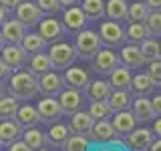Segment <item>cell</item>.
I'll return each instance as SVG.
<instances>
[{"label": "cell", "mask_w": 161, "mask_h": 151, "mask_svg": "<svg viewBox=\"0 0 161 151\" xmlns=\"http://www.w3.org/2000/svg\"><path fill=\"white\" fill-rule=\"evenodd\" d=\"M95 123H97V119H95L93 115L89 113V111H87V113H85V111H77V113L70 115L69 127H70V131H73V133L89 137L91 131H93V127H95Z\"/></svg>", "instance_id": "cell-13"}, {"label": "cell", "mask_w": 161, "mask_h": 151, "mask_svg": "<svg viewBox=\"0 0 161 151\" xmlns=\"http://www.w3.org/2000/svg\"><path fill=\"white\" fill-rule=\"evenodd\" d=\"M155 87H157V85L149 77V73H141L137 77H133V93H137V95H147Z\"/></svg>", "instance_id": "cell-33"}, {"label": "cell", "mask_w": 161, "mask_h": 151, "mask_svg": "<svg viewBox=\"0 0 161 151\" xmlns=\"http://www.w3.org/2000/svg\"><path fill=\"white\" fill-rule=\"evenodd\" d=\"M119 54H121V60H123V64H125V67H129V69H139V67H143V64L147 63V59H145L143 50H141V44L137 47L135 42L125 44V47L121 48Z\"/></svg>", "instance_id": "cell-16"}, {"label": "cell", "mask_w": 161, "mask_h": 151, "mask_svg": "<svg viewBox=\"0 0 161 151\" xmlns=\"http://www.w3.org/2000/svg\"><path fill=\"white\" fill-rule=\"evenodd\" d=\"M36 151H47V149H44V147H42V149H36Z\"/></svg>", "instance_id": "cell-52"}, {"label": "cell", "mask_w": 161, "mask_h": 151, "mask_svg": "<svg viewBox=\"0 0 161 151\" xmlns=\"http://www.w3.org/2000/svg\"><path fill=\"white\" fill-rule=\"evenodd\" d=\"M141 50H143V54H145V59H147V63H151V60H159V59H161V44H159L155 38H145L143 42H141Z\"/></svg>", "instance_id": "cell-37"}, {"label": "cell", "mask_w": 161, "mask_h": 151, "mask_svg": "<svg viewBox=\"0 0 161 151\" xmlns=\"http://www.w3.org/2000/svg\"><path fill=\"white\" fill-rule=\"evenodd\" d=\"M137 117H135V113H131V111H117L113 117V125L115 129H117L119 135H129L131 131L137 129Z\"/></svg>", "instance_id": "cell-20"}, {"label": "cell", "mask_w": 161, "mask_h": 151, "mask_svg": "<svg viewBox=\"0 0 161 151\" xmlns=\"http://www.w3.org/2000/svg\"><path fill=\"white\" fill-rule=\"evenodd\" d=\"M64 81H67L69 87L79 89V91H87L89 85H91L89 73L85 69H80V67H69L67 73H64Z\"/></svg>", "instance_id": "cell-19"}, {"label": "cell", "mask_w": 161, "mask_h": 151, "mask_svg": "<svg viewBox=\"0 0 161 151\" xmlns=\"http://www.w3.org/2000/svg\"><path fill=\"white\" fill-rule=\"evenodd\" d=\"M38 85H40V93L42 95L54 97V95H60L64 91L67 81H64V77H60L58 73L50 70V73H44L42 77H38Z\"/></svg>", "instance_id": "cell-11"}, {"label": "cell", "mask_w": 161, "mask_h": 151, "mask_svg": "<svg viewBox=\"0 0 161 151\" xmlns=\"http://www.w3.org/2000/svg\"><path fill=\"white\" fill-rule=\"evenodd\" d=\"M133 113L139 121H149V119L157 117V113H155V109H153V103H151L145 95H139V97L133 101Z\"/></svg>", "instance_id": "cell-24"}, {"label": "cell", "mask_w": 161, "mask_h": 151, "mask_svg": "<svg viewBox=\"0 0 161 151\" xmlns=\"http://www.w3.org/2000/svg\"><path fill=\"white\" fill-rule=\"evenodd\" d=\"M107 16L109 20H129V4L125 0H109L107 2Z\"/></svg>", "instance_id": "cell-27"}, {"label": "cell", "mask_w": 161, "mask_h": 151, "mask_svg": "<svg viewBox=\"0 0 161 151\" xmlns=\"http://www.w3.org/2000/svg\"><path fill=\"white\" fill-rule=\"evenodd\" d=\"M121 64H123L121 54L113 53V50H109V48H101L93 57V70L99 73V75H111L117 67H121Z\"/></svg>", "instance_id": "cell-4"}, {"label": "cell", "mask_w": 161, "mask_h": 151, "mask_svg": "<svg viewBox=\"0 0 161 151\" xmlns=\"http://www.w3.org/2000/svg\"><path fill=\"white\" fill-rule=\"evenodd\" d=\"M113 85L109 81L97 79V81H91L89 89H87V97L91 101H109V97L113 95Z\"/></svg>", "instance_id": "cell-21"}, {"label": "cell", "mask_w": 161, "mask_h": 151, "mask_svg": "<svg viewBox=\"0 0 161 151\" xmlns=\"http://www.w3.org/2000/svg\"><path fill=\"white\" fill-rule=\"evenodd\" d=\"M109 105L111 109L117 113V111H127L129 105H131V91H121V89H115L113 95L109 97Z\"/></svg>", "instance_id": "cell-30"}, {"label": "cell", "mask_w": 161, "mask_h": 151, "mask_svg": "<svg viewBox=\"0 0 161 151\" xmlns=\"http://www.w3.org/2000/svg\"><path fill=\"white\" fill-rule=\"evenodd\" d=\"M8 151H34V149L30 147V145H28L24 139H22V141L18 139V141H14V143L8 145Z\"/></svg>", "instance_id": "cell-42"}, {"label": "cell", "mask_w": 161, "mask_h": 151, "mask_svg": "<svg viewBox=\"0 0 161 151\" xmlns=\"http://www.w3.org/2000/svg\"><path fill=\"white\" fill-rule=\"evenodd\" d=\"M20 105H18V97L10 95V97H2L0 99V115L2 119H14L18 113Z\"/></svg>", "instance_id": "cell-34"}, {"label": "cell", "mask_w": 161, "mask_h": 151, "mask_svg": "<svg viewBox=\"0 0 161 151\" xmlns=\"http://www.w3.org/2000/svg\"><path fill=\"white\" fill-rule=\"evenodd\" d=\"M10 73H12V69H10V67H8V64H6V63H4V60H0V77H2V79H4V77H8V75H10Z\"/></svg>", "instance_id": "cell-45"}, {"label": "cell", "mask_w": 161, "mask_h": 151, "mask_svg": "<svg viewBox=\"0 0 161 151\" xmlns=\"http://www.w3.org/2000/svg\"><path fill=\"white\" fill-rule=\"evenodd\" d=\"M36 4L44 14H54V12H58V10L63 8L60 0H36Z\"/></svg>", "instance_id": "cell-40"}, {"label": "cell", "mask_w": 161, "mask_h": 151, "mask_svg": "<svg viewBox=\"0 0 161 151\" xmlns=\"http://www.w3.org/2000/svg\"><path fill=\"white\" fill-rule=\"evenodd\" d=\"M36 109H38V113H40V121H44V123H48V125L57 123V121L64 115L60 101L54 99V97H48V95H47L44 99L38 101Z\"/></svg>", "instance_id": "cell-5"}, {"label": "cell", "mask_w": 161, "mask_h": 151, "mask_svg": "<svg viewBox=\"0 0 161 151\" xmlns=\"http://www.w3.org/2000/svg\"><path fill=\"white\" fill-rule=\"evenodd\" d=\"M145 2L149 4L151 10H157V12H161V0H145Z\"/></svg>", "instance_id": "cell-46"}, {"label": "cell", "mask_w": 161, "mask_h": 151, "mask_svg": "<svg viewBox=\"0 0 161 151\" xmlns=\"http://www.w3.org/2000/svg\"><path fill=\"white\" fill-rule=\"evenodd\" d=\"M115 135H119V133H117V129H115L113 121L99 119L97 123H95V127H93V131H91L89 137L93 141H97V143H107V141L115 139Z\"/></svg>", "instance_id": "cell-17"}, {"label": "cell", "mask_w": 161, "mask_h": 151, "mask_svg": "<svg viewBox=\"0 0 161 151\" xmlns=\"http://www.w3.org/2000/svg\"><path fill=\"white\" fill-rule=\"evenodd\" d=\"M58 101H60V105H63L64 115H73V113H77V111H80V107H83V103H85V97H83V91L69 87L58 95Z\"/></svg>", "instance_id": "cell-14"}, {"label": "cell", "mask_w": 161, "mask_h": 151, "mask_svg": "<svg viewBox=\"0 0 161 151\" xmlns=\"http://www.w3.org/2000/svg\"><path fill=\"white\" fill-rule=\"evenodd\" d=\"M24 24L20 22V20H6V22L2 24V32H0V40H2V44H20L26 36V32H24Z\"/></svg>", "instance_id": "cell-12"}, {"label": "cell", "mask_w": 161, "mask_h": 151, "mask_svg": "<svg viewBox=\"0 0 161 151\" xmlns=\"http://www.w3.org/2000/svg\"><path fill=\"white\" fill-rule=\"evenodd\" d=\"M151 103H153V109H155V113H157V117H161V93L155 95V97L151 99Z\"/></svg>", "instance_id": "cell-43"}, {"label": "cell", "mask_w": 161, "mask_h": 151, "mask_svg": "<svg viewBox=\"0 0 161 151\" xmlns=\"http://www.w3.org/2000/svg\"><path fill=\"white\" fill-rule=\"evenodd\" d=\"M60 4H63L64 8H67V6H77L79 0H60Z\"/></svg>", "instance_id": "cell-50"}, {"label": "cell", "mask_w": 161, "mask_h": 151, "mask_svg": "<svg viewBox=\"0 0 161 151\" xmlns=\"http://www.w3.org/2000/svg\"><path fill=\"white\" fill-rule=\"evenodd\" d=\"M22 139L26 141V143H28L34 151H36V149H42L44 145L48 143V135H47V133H42V131L36 129V127H28L26 131H24Z\"/></svg>", "instance_id": "cell-28"}, {"label": "cell", "mask_w": 161, "mask_h": 151, "mask_svg": "<svg viewBox=\"0 0 161 151\" xmlns=\"http://www.w3.org/2000/svg\"><path fill=\"white\" fill-rule=\"evenodd\" d=\"M109 83L113 85V89L121 91H133V79L129 75V67H117L113 73L109 75Z\"/></svg>", "instance_id": "cell-23"}, {"label": "cell", "mask_w": 161, "mask_h": 151, "mask_svg": "<svg viewBox=\"0 0 161 151\" xmlns=\"http://www.w3.org/2000/svg\"><path fill=\"white\" fill-rule=\"evenodd\" d=\"M83 10L87 12L89 20H99L107 16V2H103V0H85Z\"/></svg>", "instance_id": "cell-31"}, {"label": "cell", "mask_w": 161, "mask_h": 151, "mask_svg": "<svg viewBox=\"0 0 161 151\" xmlns=\"http://www.w3.org/2000/svg\"><path fill=\"white\" fill-rule=\"evenodd\" d=\"M155 131L153 129H145V127H141V129H135V131H131L129 135H125V139H127V147L131 151H149V147L153 145V141H155Z\"/></svg>", "instance_id": "cell-7"}, {"label": "cell", "mask_w": 161, "mask_h": 151, "mask_svg": "<svg viewBox=\"0 0 161 151\" xmlns=\"http://www.w3.org/2000/svg\"><path fill=\"white\" fill-rule=\"evenodd\" d=\"M125 32H127V40L129 42H135V44H141L149 36V30L145 26V22H129Z\"/></svg>", "instance_id": "cell-32"}, {"label": "cell", "mask_w": 161, "mask_h": 151, "mask_svg": "<svg viewBox=\"0 0 161 151\" xmlns=\"http://www.w3.org/2000/svg\"><path fill=\"white\" fill-rule=\"evenodd\" d=\"M89 113L93 115L95 119H109L111 115L115 113L113 109H111L109 101H91V107H89Z\"/></svg>", "instance_id": "cell-36"}, {"label": "cell", "mask_w": 161, "mask_h": 151, "mask_svg": "<svg viewBox=\"0 0 161 151\" xmlns=\"http://www.w3.org/2000/svg\"><path fill=\"white\" fill-rule=\"evenodd\" d=\"M147 73H149V77L155 81V85H157V87H161V59H159V60H151Z\"/></svg>", "instance_id": "cell-41"}, {"label": "cell", "mask_w": 161, "mask_h": 151, "mask_svg": "<svg viewBox=\"0 0 161 151\" xmlns=\"http://www.w3.org/2000/svg\"><path fill=\"white\" fill-rule=\"evenodd\" d=\"M42 10L38 8L36 2H30V0H22L16 8V18L24 24L26 28H32V26H38L40 20H42Z\"/></svg>", "instance_id": "cell-6"}, {"label": "cell", "mask_w": 161, "mask_h": 151, "mask_svg": "<svg viewBox=\"0 0 161 151\" xmlns=\"http://www.w3.org/2000/svg\"><path fill=\"white\" fill-rule=\"evenodd\" d=\"M101 38H103V44H107V47H117L127 38V32L121 28L117 20H105L101 24Z\"/></svg>", "instance_id": "cell-9"}, {"label": "cell", "mask_w": 161, "mask_h": 151, "mask_svg": "<svg viewBox=\"0 0 161 151\" xmlns=\"http://www.w3.org/2000/svg\"><path fill=\"white\" fill-rule=\"evenodd\" d=\"M97 151H121V149H109V147H103V149H97Z\"/></svg>", "instance_id": "cell-51"}, {"label": "cell", "mask_w": 161, "mask_h": 151, "mask_svg": "<svg viewBox=\"0 0 161 151\" xmlns=\"http://www.w3.org/2000/svg\"><path fill=\"white\" fill-rule=\"evenodd\" d=\"M24 127L18 123L16 119H2V125H0V143L2 145H10L14 141L20 139V135H24Z\"/></svg>", "instance_id": "cell-18"}, {"label": "cell", "mask_w": 161, "mask_h": 151, "mask_svg": "<svg viewBox=\"0 0 161 151\" xmlns=\"http://www.w3.org/2000/svg\"><path fill=\"white\" fill-rule=\"evenodd\" d=\"M53 69H54V64H53L50 54L36 53V54H32V57L28 59V70H30V73H34L36 77H42L44 73H50Z\"/></svg>", "instance_id": "cell-22"}, {"label": "cell", "mask_w": 161, "mask_h": 151, "mask_svg": "<svg viewBox=\"0 0 161 151\" xmlns=\"http://www.w3.org/2000/svg\"><path fill=\"white\" fill-rule=\"evenodd\" d=\"M2 60L12 70H18V69H22V64L28 60V50L22 47V42L20 44H6V47L2 48Z\"/></svg>", "instance_id": "cell-10"}, {"label": "cell", "mask_w": 161, "mask_h": 151, "mask_svg": "<svg viewBox=\"0 0 161 151\" xmlns=\"http://www.w3.org/2000/svg\"><path fill=\"white\" fill-rule=\"evenodd\" d=\"M70 127H67V125H63V123H53L50 125V129H48V143L50 145H54V147H63L64 143H67V139L70 137Z\"/></svg>", "instance_id": "cell-25"}, {"label": "cell", "mask_w": 161, "mask_h": 151, "mask_svg": "<svg viewBox=\"0 0 161 151\" xmlns=\"http://www.w3.org/2000/svg\"><path fill=\"white\" fill-rule=\"evenodd\" d=\"M63 151H89V139L85 135L73 133L67 139V143L63 145Z\"/></svg>", "instance_id": "cell-38"}, {"label": "cell", "mask_w": 161, "mask_h": 151, "mask_svg": "<svg viewBox=\"0 0 161 151\" xmlns=\"http://www.w3.org/2000/svg\"><path fill=\"white\" fill-rule=\"evenodd\" d=\"M47 38L42 36L40 32H28L22 40V47L28 50V54H36V53H42L44 47H47Z\"/></svg>", "instance_id": "cell-29"}, {"label": "cell", "mask_w": 161, "mask_h": 151, "mask_svg": "<svg viewBox=\"0 0 161 151\" xmlns=\"http://www.w3.org/2000/svg\"><path fill=\"white\" fill-rule=\"evenodd\" d=\"M87 20H89V16L83 8H79V6H67L64 8L63 22L67 26V30H70V32H80L85 28V24H87Z\"/></svg>", "instance_id": "cell-15"}, {"label": "cell", "mask_w": 161, "mask_h": 151, "mask_svg": "<svg viewBox=\"0 0 161 151\" xmlns=\"http://www.w3.org/2000/svg\"><path fill=\"white\" fill-rule=\"evenodd\" d=\"M48 54H50V59H53L54 69H69L70 64L77 60L79 50H77V47H73V44H69V42H54L53 47H50Z\"/></svg>", "instance_id": "cell-3"}, {"label": "cell", "mask_w": 161, "mask_h": 151, "mask_svg": "<svg viewBox=\"0 0 161 151\" xmlns=\"http://www.w3.org/2000/svg\"><path fill=\"white\" fill-rule=\"evenodd\" d=\"M20 2H22V0H0V4L6 6V8H10V10H16Z\"/></svg>", "instance_id": "cell-44"}, {"label": "cell", "mask_w": 161, "mask_h": 151, "mask_svg": "<svg viewBox=\"0 0 161 151\" xmlns=\"http://www.w3.org/2000/svg\"><path fill=\"white\" fill-rule=\"evenodd\" d=\"M149 151H161V137L153 141V145L149 147Z\"/></svg>", "instance_id": "cell-48"}, {"label": "cell", "mask_w": 161, "mask_h": 151, "mask_svg": "<svg viewBox=\"0 0 161 151\" xmlns=\"http://www.w3.org/2000/svg\"><path fill=\"white\" fill-rule=\"evenodd\" d=\"M38 32L47 38V42L54 44V42H60V38L64 36V32H67V26H64V22H60V20L50 16V18H42V20H40Z\"/></svg>", "instance_id": "cell-8"}, {"label": "cell", "mask_w": 161, "mask_h": 151, "mask_svg": "<svg viewBox=\"0 0 161 151\" xmlns=\"http://www.w3.org/2000/svg\"><path fill=\"white\" fill-rule=\"evenodd\" d=\"M145 26H147L151 36H161V12L151 10V14L145 20Z\"/></svg>", "instance_id": "cell-39"}, {"label": "cell", "mask_w": 161, "mask_h": 151, "mask_svg": "<svg viewBox=\"0 0 161 151\" xmlns=\"http://www.w3.org/2000/svg\"><path fill=\"white\" fill-rule=\"evenodd\" d=\"M8 91L10 95L18 99H32L36 93H40V85L36 81V75L30 70H14L8 81Z\"/></svg>", "instance_id": "cell-1"}, {"label": "cell", "mask_w": 161, "mask_h": 151, "mask_svg": "<svg viewBox=\"0 0 161 151\" xmlns=\"http://www.w3.org/2000/svg\"><path fill=\"white\" fill-rule=\"evenodd\" d=\"M153 131L157 133V137H161V117L155 121V125H153Z\"/></svg>", "instance_id": "cell-49"}, {"label": "cell", "mask_w": 161, "mask_h": 151, "mask_svg": "<svg viewBox=\"0 0 161 151\" xmlns=\"http://www.w3.org/2000/svg\"><path fill=\"white\" fill-rule=\"evenodd\" d=\"M14 119H16L24 129H28V127H36V123L40 121V113H38V109L30 107V105H22Z\"/></svg>", "instance_id": "cell-26"}, {"label": "cell", "mask_w": 161, "mask_h": 151, "mask_svg": "<svg viewBox=\"0 0 161 151\" xmlns=\"http://www.w3.org/2000/svg\"><path fill=\"white\" fill-rule=\"evenodd\" d=\"M101 44H103L101 32H95V30H89V28H83L77 34V40H75L79 57H83V59H93L101 50Z\"/></svg>", "instance_id": "cell-2"}, {"label": "cell", "mask_w": 161, "mask_h": 151, "mask_svg": "<svg viewBox=\"0 0 161 151\" xmlns=\"http://www.w3.org/2000/svg\"><path fill=\"white\" fill-rule=\"evenodd\" d=\"M149 14H151V8L147 2L129 4V22H145Z\"/></svg>", "instance_id": "cell-35"}, {"label": "cell", "mask_w": 161, "mask_h": 151, "mask_svg": "<svg viewBox=\"0 0 161 151\" xmlns=\"http://www.w3.org/2000/svg\"><path fill=\"white\" fill-rule=\"evenodd\" d=\"M8 12H10V8H6V6H2V8H0V20H2V24L8 20Z\"/></svg>", "instance_id": "cell-47"}]
</instances>
